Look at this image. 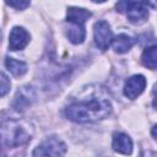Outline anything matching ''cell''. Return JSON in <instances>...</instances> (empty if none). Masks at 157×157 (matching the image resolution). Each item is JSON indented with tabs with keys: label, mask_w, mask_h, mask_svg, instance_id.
<instances>
[{
	"label": "cell",
	"mask_w": 157,
	"mask_h": 157,
	"mask_svg": "<svg viewBox=\"0 0 157 157\" xmlns=\"http://www.w3.org/2000/svg\"><path fill=\"white\" fill-rule=\"evenodd\" d=\"M117 11L126 15L131 23L140 25L148 17L147 6L142 0H119L115 5Z\"/></svg>",
	"instance_id": "cell-4"
},
{
	"label": "cell",
	"mask_w": 157,
	"mask_h": 157,
	"mask_svg": "<svg viewBox=\"0 0 157 157\" xmlns=\"http://www.w3.org/2000/svg\"><path fill=\"white\" fill-rule=\"evenodd\" d=\"M110 112V102L105 98L97 97L71 103L65 108L66 118L75 123H94L107 118Z\"/></svg>",
	"instance_id": "cell-1"
},
{
	"label": "cell",
	"mask_w": 157,
	"mask_h": 157,
	"mask_svg": "<svg viewBox=\"0 0 157 157\" xmlns=\"http://www.w3.org/2000/svg\"><path fill=\"white\" fill-rule=\"evenodd\" d=\"M10 87H11V82L9 77L0 71V97H4L5 94H7L10 91Z\"/></svg>",
	"instance_id": "cell-14"
},
{
	"label": "cell",
	"mask_w": 157,
	"mask_h": 157,
	"mask_svg": "<svg viewBox=\"0 0 157 157\" xmlns=\"http://www.w3.org/2000/svg\"><path fill=\"white\" fill-rule=\"evenodd\" d=\"M34 98H36V94L32 87H22L17 91L12 102V107L18 112H23L28 105L32 104Z\"/></svg>",
	"instance_id": "cell-9"
},
{
	"label": "cell",
	"mask_w": 157,
	"mask_h": 157,
	"mask_svg": "<svg viewBox=\"0 0 157 157\" xmlns=\"http://www.w3.org/2000/svg\"><path fill=\"white\" fill-rule=\"evenodd\" d=\"M92 16V13L81 7L71 6L67 9L66 13V37L74 44H81L85 40L86 31L85 22Z\"/></svg>",
	"instance_id": "cell-2"
},
{
	"label": "cell",
	"mask_w": 157,
	"mask_h": 157,
	"mask_svg": "<svg viewBox=\"0 0 157 157\" xmlns=\"http://www.w3.org/2000/svg\"><path fill=\"white\" fill-rule=\"evenodd\" d=\"M92 1H93V2H99V4H101V2H104L105 0H92Z\"/></svg>",
	"instance_id": "cell-17"
},
{
	"label": "cell",
	"mask_w": 157,
	"mask_h": 157,
	"mask_svg": "<svg viewBox=\"0 0 157 157\" xmlns=\"http://www.w3.org/2000/svg\"><path fill=\"white\" fill-rule=\"evenodd\" d=\"M145 87H146V78L142 75H134L126 80L124 85V94L130 99H135L137 96H140L144 92Z\"/></svg>",
	"instance_id": "cell-8"
},
{
	"label": "cell",
	"mask_w": 157,
	"mask_h": 157,
	"mask_svg": "<svg viewBox=\"0 0 157 157\" xmlns=\"http://www.w3.org/2000/svg\"><path fill=\"white\" fill-rule=\"evenodd\" d=\"M141 61L147 69H151V70L156 69V66H157V48H156V45L147 47L144 50Z\"/></svg>",
	"instance_id": "cell-12"
},
{
	"label": "cell",
	"mask_w": 157,
	"mask_h": 157,
	"mask_svg": "<svg viewBox=\"0 0 157 157\" xmlns=\"http://www.w3.org/2000/svg\"><path fill=\"white\" fill-rule=\"evenodd\" d=\"M5 65L7 70L13 75V76H22L27 71V64L21 60H16L13 58H6Z\"/></svg>",
	"instance_id": "cell-13"
},
{
	"label": "cell",
	"mask_w": 157,
	"mask_h": 157,
	"mask_svg": "<svg viewBox=\"0 0 157 157\" xmlns=\"http://www.w3.org/2000/svg\"><path fill=\"white\" fill-rule=\"evenodd\" d=\"M146 6H150L151 9H156V1L157 0H142Z\"/></svg>",
	"instance_id": "cell-16"
},
{
	"label": "cell",
	"mask_w": 157,
	"mask_h": 157,
	"mask_svg": "<svg viewBox=\"0 0 157 157\" xmlns=\"http://www.w3.org/2000/svg\"><path fill=\"white\" fill-rule=\"evenodd\" d=\"M31 140L29 130L18 120L6 119L0 123V142L7 147H17Z\"/></svg>",
	"instance_id": "cell-3"
},
{
	"label": "cell",
	"mask_w": 157,
	"mask_h": 157,
	"mask_svg": "<svg viewBox=\"0 0 157 157\" xmlns=\"http://www.w3.org/2000/svg\"><path fill=\"white\" fill-rule=\"evenodd\" d=\"M112 146L114 151L123 155H130L132 151V141L130 136L124 132H115L113 135Z\"/></svg>",
	"instance_id": "cell-10"
},
{
	"label": "cell",
	"mask_w": 157,
	"mask_h": 157,
	"mask_svg": "<svg viewBox=\"0 0 157 157\" xmlns=\"http://www.w3.org/2000/svg\"><path fill=\"white\" fill-rule=\"evenodd\" d=\"M93 37H94V43L98 47V49L101 50L108 49L113 39V32L110 29L109 23L104 20L97 21L93 26Z\"/></svg>",
	"instance_id": "cell-6"
},
{
	"label": "cell",
	"mask_w": 157,
	"mask_h": 157,
	"mask_svg": "<svg viewBox=\"0 0 157 157\" xmlns=\"http://www.w3.org/2000/svg\"><path fill=\"white\" fill-rule=\"evenodd\" d=\"M0 153H1V146H0Z\"/></svg>",
	"instance_id": "cell-18"
},
{
	"label": "cell",
	"mask_w": 157,
	"mask_h": 157,
	"mask_svg": "<svg viewBox=\"0 0 157 157\" xmlns=\"http://www.w3.org/2000/svg\"><path fill=\"white\" fill-rule=\"evenodd\" d=\"M5 2L13 7V9H17V10H25L26 7L29 6V2L31 0H5Z\"/></svg>",
	"instance_id": "cell-15"
},
{
	"label": "cell",
	"mask_w": 157,
	"mask_h": 157,
	"mask_svg": "<svg viewBox=\"0 0 157 157\" xmlns=\"http://www.w3.org/2000/svg\"><path fill=\"white\" fill-rule=\"evenodd\" d=\"M29 43V33L23 28V27H13L10 32V38H9V47L11 50H22L27 47Z\"/></svg>",
	"instance_id": "cell-7"
},
{
	"label": "cell",
	"mask_w": 157,
	"mask_h": 157,
	"mask_svg": "<svg viewBox=\"0 0 157 157\" xmlns=\"http://www.w3.org/2000/svg\"><path fill=\"white\" fill-rule=\"evenodd\" d=\"M110 44L113 45V49L115 53L124 54L132 48V45L135 44V39L125 33H120L117 37H113Z\"/></svg>",
	"instance_id": "cell-11"
},
{
	"label": "cell",
	"mask_w": 157,
	"mask_h": 157,
	"mask_svg": "<svg viewBox=\"0 0 157 157\" xmlns=\"http://www.w3.org/2000/svg\"><path fill=\"white\" fill-rule=\"evenodd\" d=\"M66 152V145L58 137L50 136L42 141L32 152L33 156H63Z\"/></svg>",
	"instance_id": "cell-5"
}]
</instances>
